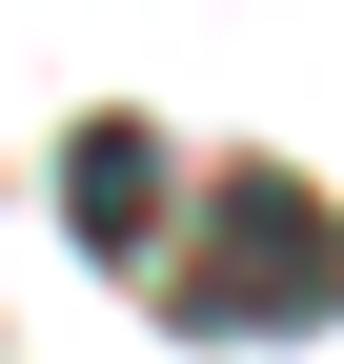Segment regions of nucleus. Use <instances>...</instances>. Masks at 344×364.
<instances>
[{
	"instance_id": "nucleus-1",
	"label": "nucleus",
	"mask_w": 344,
	"mask_h": 364,
	"mask_svg": "<svg viewBox=\"0 0 344 364\" xmlns=\"http://www.w3.org/2000/svg\"><path fill=\"white\" fill-rule=\"evenodd\" d=\"M324 304H344V223L284 162H223L203 223H183V263H162V344H304Z\"/></svg>"
},
{
	"instance_id": "nucleus-2",
	"label": "nucleus",
	"mask_w": 344,
	"mask_h": 364,
	"mask_svg": "<svg viewBox=\"0 0 344 364\" xmlns=\"http://www.w3.org/2000/svg\"><path fill=\"white\" fill-rule=\"evenodd\" d=\"M61 223H81V243H102V263H142L162 243V122H61Z\"/></svg>"
}]
</instances>
